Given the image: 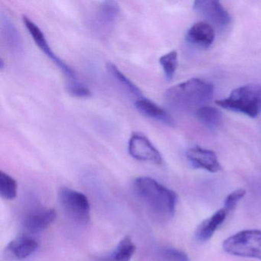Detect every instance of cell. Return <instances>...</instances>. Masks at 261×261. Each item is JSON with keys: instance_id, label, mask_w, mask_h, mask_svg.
Here are the masks:
<instances>
[{"instance_id": "6da1fadb", "label": "cell", "mask_w": 261, "mask_h": 261, "mask_svg": "<svg viewBox=\"0 0 261 261\" xmlns=\"http://www.w3.org/2000/svg\"><path fill=\"white\" fill-rule=\"evenodd\" d=\"M214 95L212 84L192 79L168 89L165 99L169 107L179 112H190L206 106Z\"/></svg>"}, {"instance_id": "7a4b0ae2", "label": "cell", "mask_w": 261, "mask_h": 261, "mask_svg": "<svg viewBox=\"0 0 261 261\" xmlns=\"http://www.w3.org/2000/svg\"><path fill=\"white\" fill-rule=\"evenodd\" d=\"M134 187L139 199L157 218L169 219L173 217L178 200L175 192L146 176L137 178Z\"/></svg>"}, {"instance_id": "3957f363", "label": "cell", "mask_w": 261, "mask_h": 261, "mask_svg": "<svg viewBox=\"0 0 261 261\" xmlns=\"http://www.w3.org/2000/svg\"><path fill=\"white\" fill-rule=\"evenodd\" d=\"M224 109L255 118L261 114V84H249L231 91L228 97L215 101Z\"/></svg>"}, {"instance_id": "277c9868", "label": "cell", "mask_w": 261, "mask_h": 261, "mask_svg": "<svg viewBox=\"0 0 261 261\" xmlns=\"http://www.w3.org/2000/svg\"><path fill=\"white\" fill-rule=\"evenodd\" d=\"M223 249L233 256L261 260V230L252 229L238 232L223 242Z\"/></svg>"}, {"instance_id": "5b68a950", "label": "cell", "mask_w": 261, "mask_h": 261, "mask_svg": "<svg viewBox=\"0 0 261 261\" xmlns=\"http://www.w3.org/2000/svg\"><path fill=\"white\" fill-rule=\"evenodd\" d=\"M62 208L77 224H87L91 219V205L88 197L79 191L62 187L59 191Z\"/></svg>"}, {"instance_id": "8992f818", "label": "cell", "mask_w": 261, "mask_h": 261, "mask_svg": "<svg viewBox=\"0 0 261 261\" xmlns=\"http://www.w3.org/2000/svg\"><path fill=\"white\" fill-rule=\"evenodd\" d=\"M23 22L36 45L40 48L42 53H45L48 59H51L59 67V69L65 74L67 79V85H72L80 82L71 67L68 66L64 61L55 54L41 29L27 16H23Z\"/></svg>"}, {"instance_id": "52a82bcc", "label": "cell", "mask_w": 261, "mask_h": 261, "mask_svg": "<svg viewBox=\"0 0 261 261\" xmlns=\"http://www.w3.org/2000/svg\"><path fill=\"white\" fill-rule=\"evenodd\" d=\"M193 8L200 16H203L218 30H225L231 22L228 12L217 0L195 1Z\"/></svg>"}, {"instance_id": "ba28073f", "label": "cell", "mask_w": 261, "mask_h": 261, "mask_svg": "<svg viewBox=\"0 0 261 261\" xmlns=\"http://www.w3.org/2000/svg\"><path fill=\"white\" fill-rule=\"evenodd\" d=\"M128 152L133 158L139 161L156 165L163 163V157L158 149L146 136L139 133L133 134L129 138Z\"/></svg>"}, {"instance_id": "9c48e42d", "label": "cell", "mask_w": 261, "mask_h": 261, "mask_svg": "<svg viewBox=\"0 0 261 261\" xmlns=\"http://www.w3.org/2000/svg\"><path fill=\"white\" fill-rule=\"evenodd\" d=\"M186 158L194 167L204 169L210 172H219L221 169L216 153L210 149L194 146L186 151Z\"/></svg>"}, {"instance_id": "30bf717a", "label": "cell", "mask_w": 261, "mask_h": 261, "mask_svg": "<svg viewBox=\"0 0 261 261\" xmlns=\"http://www.w3.org/2000/svg\"><path fill=\"white\" fill-rule=\"evenodd\" d=\"M56 211L53 208H38L32 211L24 219V226L29 231L38 233L48 228L56 218Z\"/></svg>"}, {"instance_id": "8fae6325", "label": "cell", "mask_w": 261, "mask_h": 261, "mask_svg": "<svg viewBox=\"0 0 261 261\" xmlns=\"http://www.w3.org/2000/svg\"><path fill=\"white\" fill-rule=\"evenodd\" d=\"M215 32L213 27L205 22L194 24L186 34V40L189 43L198 48H208L214 42Z\"/></svg>"}, {"instance_id": "7c38bea8", "label": "cell", "mask_w": 261, "mask_h": 261, "mask_svg": "<svg viewBox=\"0 0 261 261\" xmlns=\"http://www.w3.org/2000/svg\"><path fill=\"white\" fill-rule=\"evenodd\" d=\"M135 106L137 111L145 117L167 126H173L175 125V121L167 111L146 97L137 99Z\"/></svg>"}, {"instance_id": "4fadbf2b", "label": "cell", "mask_w": 261, "mask_h": 261, "mask_svg": "<svg viewBox=\"0 0 261 261\" xmlns=\"http://www.w3.org/2000/svg\"><path fill=\"white\" fill-rule=\"evenodd\" d=\"M39 243L30 235H20L11 241L7 247V252L15 259H24L37 250Z\"/></svg>"}, {"instance_id": "5bb4252c", "label": "cell", "mask_w": 261, "mask_h": 261, "mask_svg": "<svg viewBox=\"0 0 261 261\" xmlns=\"http://www.w3.org/2000/svg\"><path fill=\"white\" fill-rule=\"evenodd\" d=\"M227 212L224 208L217 211L210 218L203 221L195 230V239L199 242H206L213 236L217 229L225 221Z\"/></svg>"}, {"instance_id": "9a60e30c", "label": "cell", "mask_w": 261, "mask_h": 261, "mask_svg": "<svg viewBox=\"0 0 261 261\" xmlns=\"http://www.w3.org/2000/svg\"><path fill=\"white\" fill-rule=\"evenodd\" d=\"M120 8L118 3L116 1H105L102 2L97 8L96 13V23L100 28L110 30L120 14Z\"/></svg>"}, {"instance_id": "2e32d148", "label": "cell", "mask_w": 261, "mask_h": 261, "mask_svg": "<svg viewBox=\"0 0 261 261\" xmlns=\"http://www.w3.org/2000/svg\"><path fill=\"white\" fill-rule=\"evenodd\" d=\"M136 248L130 237H124L103 261H129L135 253Z\"/></svg>"}, {"instance_id": "e0dca14e", "label": "cell", "mask_w": 261, "mask_h": 261, "mask_svg": "<svg viewBox=\"0 0 261 261\" xmlns=\"http://www.w3.org/2000/svg\"><path fill=\"white\" fill-rule=\"evenodd\" d=\"M195 114H196L198 120L208 129H218L222 123V113L213 107H202L198 110Z\"/></svg>"}, {"instance_id": "ac0fdd59", "label": "cell", "mask_w": 261, "mask_h": 261, "mask_svg": "<svg viewBox=\"0 0 261 261\" xmlns=\"http://www.w3.org/2000/svg\"><path fill=\"white\" fill-rule=\"evenodd\" d=\"M1 23L3 35L8 46H10L13 51H19L22 49V39L14 24L9 18L5 17L3 14L1 16Z\"/></svg>"}, {"instance_id": "d6986e66", "label": "cell", "mask_w": 261, "mask_h": 261, "mask_svg": "<svg viewBox=\"0 0 261 261\" xmlns=\"http://www.w3.org/2000/svg\"><path fill=\"white\" fill-rule=\"evenodd\" d=\"M107 68H108V72L112 75V77L116 79L119 82V84L122 85L128 92L130 93L132 95L138 97V99L143 97L140 88L134 82H131L126 75H124L123 73H122L114 64L109 62L107 65Z\"/></svg>"}, {"instance_id": "ffe728a7", "label": "cell", "mask_w": 261, "mask_h": 261, "mask_svg": "<svg viewBox=\"0 0 261 261\" xmlns=\"http://www.w3.org/2000/svg\"><path fill=\"white\" fill-rule=\"evenodd\" d=\"M16 180L4 171L0 172V195L4 199L13 200L17 196Z\"/></svg>"}, {"instance_id": "44dd1931", "label": "cell", "mask_w": 261, "mask_h": 261, "mask_svg": "<svg viewBox=\"0 0 261 261\" xmlns=\"http://www.w3.org/2000/svg\"><path fill=\"white\" fill-rule=\"evenodd\" d=\"M160 64L163 68L166 79L168 81L172 80L178 67V54L176 51H172L163 55L160 59Z\"/></svg>"}, {"instance_id": "7402d4cb", "label": "cell", "mask_w": 261, "mask_h": 261, "mask_svg": "<svg viewBox=\"0 0 261 261\" xmlns=\"http://www.w3.org/2000/svg\"><path fill=\"white\" fill-rule=\"evenodd\" d=\"M159 255L163 261H190L185 252L174 247H163L160 249Z\"/></svg>"}, {"instance_id": "603a6c76", "label": "cell", "mask_w": 261, "mask_h": 261, "mask_svg": "<svg viewBox=\"0 0 261 261\" xmlns=\"http://www.w3.org/2000/svg\"><path fill=\"white\" fill-rule=\"evenodd\" d=\"M246 191L243 189H237L230 192L224 201V209L227 212L233 210L240 201L245 196Z\"/></svg>"}, {"instance_id": "cb8c5ba5", "label": "cell", "mask_w": 261, "mask_h": 261, "mask_svg": "<svg viewBox=\"0 0 261 261\" xmlns=\"http://www.w3.org/2000/svg\"><path fill=\"white\" fill-rule=\"evenodd\" d=\"M67 89L70 94L76 97H88L91 95L88 87L81 82L74 85H68Z\"/></svg>"}, {"instance_id": "d4e9b609", "label": "cell", "mask_w": 261, "mask_h": 261, "mask_svg": "<svg viewBox=\"0 0 261 261\" xmlns=\"http://www.w3.org/2000/svg\"><path fill=\"white\" fill-rule=\"evenodd\" d=\"M0 68H1V70L4 69V61L3 60V59L0 60Z\"/></svg>"}]
</instances>
